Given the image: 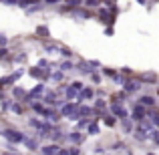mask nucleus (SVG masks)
Wrapping results in <instances>:
<instances>
[{
	"mask_svg": "<svg viewBox=\"0 0 159 155\" xmlns=\"http://www.w3.org/2000/svg\"><path fill=\"white\" fill-rule=\"evenodd\" d=\"M58 52H61L65 58H70V57H73V51H70V48H66V47H58Z\"/></svg>",
	"mask_w": 159,
	"mask_h": 155,
	"instance_id": "29",
	"label": "nucleus"
},
{
	"mask_svg": "<svg viewBox=\"0 0 159 155\" xmlns=\"http://www.w3.org/2000/svg\"><path fill=\"white\" fill-rule=\"evenodd\" d=\"M75 69H77L79 73H83V75H91V73H93L87 61H79V62H75Z\"/></svg>",
	"mask_w": 159,
	"mask_h": 155,
	"instance_id": "14",
	"label": "nucleus"
},
{
	"mask_svg": "<svg viewBox=\"0 0 159 155\" xmlns=\"http://www.w3.org/2000/svg\"><path fill=\"white\" fill-rule=\"evenodd\" d=\"M8 54H10V51H8L6 47H0V61H2V58H6Z\"/></svg>",
	"mask_w": 159,
	"mask_h": 155,
	"instance_id": "38",
	"label": "nucleus"
},
{
	"mask_svg": "<svg viewBox=\"0 0 159 155\" xmlns=\"http://www.w3.org/2000/svg\"><path fill=\"white\" fill-rule=\"evenodd\" d=\"M103 75H105V77H109V79H113L117 75V71L115 69H109V66H105V69H103Z\"/></svg>",
	"mask_w": 159,
	"mask_h": 155,
	"instance_id": "33",
	"label": "nucleus"
},
{
	"mask_svg": "<svg viewBox=\"0 0 159 155\" xmlns=\"http://www.w3.org/2000/svg\"><path fill=\"white\" fill-rule=\"evenodd\" d=\"M95 97V91L91 89V87H83L81 91H79V97H77V103L81 105L83 101H91V99Z\"/></svg>",
	"mask_w": 159,
	"mask_h": 155,
	"instance_id": "7",
	"label": "nucleus"
},
{
	"mask_svg": "<svg viewBox=\"0 0 159 155\" xmlns=\"http://www.w3.org/2000/svg\"><path fill=\"white\" fill-rule=\"evenodd\" d=\"M77 97H79V91L75 89V87H70V85H66V89H65V101H77Z\"/></svg>",
	"mask_w": 159,
	"mask_h": 155,
	"instance_id": "13",
	"label": "nucleus"
},
{
	"mask_svg": "<svg viewBox=\"0 0 159 155\" xmlns=\"http://www.w3.org/2000/svg\"><path fill=\"white\" fill-rule=\"evenodd\" d=\"M39 66H40V69H48L51 65H48V61H44V58H40V61H39Z\"/></svg>",
	"mask_w": 159,
	"mask_h": 155,
	"instance_id": "42",
	"label": "nucleus"
},
{
	"mask_svg": "<svg viewBox=\"0 0 159 155\" xmlns=\"http://www.w3.org/2000/svg\"><path fill=\"white\" fill-rule=\"evenodd\" d=\"M40 101L47 105V107H54V103H57V95H54L52 91H47V89H44V93H43V97H40Z\"/></svg>",
	"mask_w": 159,
	"mask_h": 155,
	"instance_id": "9",
	"label": "nucleus"
},
{
	"mask_svg": "<svg viewBox=\"0 0 159 155\" xmlns=\"http://www.w3.org/2000/svg\"><path fill=\"white\" fill-rule=\"evenodd\" d=\"M97 14H99V20L105 22V24H113V22H115V18H117V14H113L107 6L105 8H97Z\"/></svg>",
	"mask_w": 159,
	"mask_h": 155,
	"instance_id": "6",
	"label": "nucleus"
},
{
	"mask_svg": "<svg viewBox=\"0 0 159 155\" xmlns=\"http://www.w3.org/2000/svg\"><path fill=\"white\" fill-rule=\"evenodd\" d=\"M0 135H2L8 143H12V145L22 143V139H24V133L22 131H18V129H10V127H8V129H2V131H0Z\"/></svg>",
	"mask_w": 159,
	"mask_h": 155,
	"instance_id": "1",
	"label": "nucleus"
},
{
	"mask_svg": "<svg viewBox=\"0 0 159 155\" xmlns=\"http://www.w3.org/2000/svg\"><path fill=\"white\" fill-rule=\"evenodd\" d=\"M141 83H147V85H153V83H157V77L153 73H143L141 75Z\"/></svg>",
	"mask_w": 159,
	"mask_h": 155,
	"instance_id": "21",
	"label": "nucleus"
},
{
	"mask_svg": "<svg viewBox=\"0 0 159 155\" xmlns=\"http://www.w3.org/2000/svg\"><path fill=\"white\" fill-rule=\"evenodd\" d=\"M109 113L115 115L117 119H127L129 117V111L125 105H119V103H109Z\"/></svg>",
	"mask_w": 159,
	"mask_h": 155,
	"instance_id": "3",
	"label": "nucleus"
},
{
	"mask_svg": "<svg viewBox=\"0 0 159 155\" xmlns=\"http://www.w3.org/2000/svg\"><path fill=\"white\" fill-rule=\"evenodd\" d=\"M22 143H24V147H26L28 151H36V149H39V141H36V139H30V137H26V135H24Z\"/></svg>",
	"mask_w": 159,
	"mask_h": 155,
	"instance_id": "15",
	"label": "nucleus"
},
{
	"mask_svg": "<svg viewBox=\"0 0 159 155\" xmlns=\"http://www.w3.org/2000/svg\"><path fill=\"white\" fill-rule=\"evenodd\" d=\"M101 4H103V0H83V6L85 8H89V10H97V8H101Z\"/></svg>",
	"mask_w": 159,
	"mask_h": 155,
	"instance_id": "18",
	"label": "nucleus"
},
{
	"mask_svg": "<svg viewBox=\"0 0 159 155\" xmlns=\"http://www.w3.org/2000/svg\"><path fill=\"white\" fill-rule=\"evenodd\" d=\"M12 101H24V97H26V91L22 89V87H14L12 89Z\"/></svg>",
	"mask_w": 159,
	"mask_h": 155,
	"instance_id": "17",
	"label": "nucleus"
},
{
	"mask_svg": "<svg viewBox=\"0 0 159 155\" xmlns=\"http://www.w3.org/2000/svg\"><path fill=\"white\" fill-rule=\"evenodd\" d=\"M77 109H79V103H77V101H75V103H73V101H65V103L61 105V111H58V115H61V117H66V119H69V117L73 115Z\"/></svg>",
	"mask_w": 159,
	"mask_h": 155,
	"instance_id": "5",
	"label": "nucleus"
},
{
	"mask_svg": "<svg viewBox=\"0 0 159 155\" xmlns=\"http://www.w3.org/2000/svg\"><path fill=\"white\" fill-rule=\"evenodd\" d=\"M57 155H70V153H69V149L61 147V149H58V153H57Z\"/></svg>",
	"mask_w": 159,
	"mask_h": 155,
	"instance_id": "45",
	"label": "nucleus"
},
{
	"mask_svg": "<svg viewBox=\"0 0 159 155\" xmlns=\"http://www.w3.org/2000/svg\"><path fill=\"white\" fill-rule=\"evenodd\" d=\"M58 69H61L62 73H69V71H73V69H75V62H73V61H69V58H65V61H61Z\"/></svg>",
	"mask_w": 159,
	"mask_h": 155,
	"instance_id": "20",
	"label": "nucleus"
},
{
	"mask_svg": "<svg viewBox=\"0 0 159 155\" xmlns=\"http://www.w3.org/2000/svg\"><path fill=\"white\" fill-rule=\"evenodd\" d=\"M111 149H113V151H119V149H125V143L117 141V143H113V145H111Z\"/></svg>",
	"mask_w": 159,
	"mask_h": 155,
	"instance_id": "37",
	"label": "nucleus"
},
{
	"mask_svg": "<svg viewBox=\"0 0 159 155\" xmlns=\"http://www.w3.org/2000/svg\"><path fill=\"white\" fill-rule=\"evenodd\" d=\"M70 87H75V89H77V91H81V89H83V87H85V85H83L81 81H73V83H70Z\"/></svg>",
	"mask_w": 159,
	"mask_h": 155,
	"instance_id": "40",
	"label": "nucleus"
},
{
	"mask_svg": "<svg viewBox=\"0 0 159 155\" xmlns=\"http://www.w3.org/2000/svg\"><path fill=\"white\" fill-rule=\"evenodd\" d=\"M113 32H115V28H113V24H111V26H107V28H105V34H107V36H113Z\"/></svg>",
	"mask_w": 159,
	"mask_h": 155,
	"instance_id": "43",
	"label": "nucleus"
},
{
	"mask_svg": "<svg viewBox=\"0 0 159 155\" xmlns=\"http://www.w3.org/2000/svg\"><path fill=\"white\" fill-rule=\"evenodd\" d=\"M139 103L143 105V107H147V109L155 107V99H153L151 95H141V97H139Z\"/></svg>",
	"mask_w": 159,
	"mask_h": 155,
	"instance_id": "16",
	"label": "nucleus"
},
{
	"mask_svg": "<svg viewBox=\"0 0 159 155\" xmlns=\"http://www.w3.org/2000/svg\"><path fill=\"white\" fill-rule=\"evenodd\" d=\"M66 2V6H70L75 10V8H79V6H83V0H65Z\"/></svg>",
	"mask_w": 159,
	"mask_h": 155,
	"instance_id": "30",
	"label": "nucleus"
},
{
	"mask_svg": "<svg viewBox=\"0 0 159 155\" xmlns=\"http://www.w3.org/2000/svg\"><path fill=\"white\" fill-rule=\"evenodd\" d=\"M121 129H123L125 135H131V133H135V123H133L131 119H121Z\"/></svg>",
	"mask_w": 159,
	"mask_h": 155,
	"instance_id": "10",
	"label": "nucleus"
},
{
	"mask_svg": "<svg viewBox=\"0 0 159 155\" xmlns=\"http://www.w3.org/2000/svg\"><path fill=\"white\" fill-rule=\"evenodd\" d=\"M157 83H159V81H157Z\"/></svg>",
	"mask_w": 159,
	"mask_h": 155,
	"instance_id": "48",
	"label": "nucleus"
},
{
	"mask_svg": "<svg viewBox=\"0 0 159 155\" xmlns=\"http://www.w3.org/2000/svg\"><path fill=\"white\" fill-rule=\"evenodd\" d=\"M77 115H79V119H87V117L93 115V107L81 103V105H79V109H77Z\"/></svg>",
	"mask_w": 159,
	"mask_h": 155,
	"instance_id": "12",
	"label": "nucleus"
},
{
	"mask_svg": "<svg viewBox=\"0 0 159 155\" xmlns=\"http://www.w3.org/2000/svg\"><path fill=\"white\" fill-rule=\"evenodd\" d=\"M58 2H62V0H43V4H44V6H57Z\"/></svg>",
	"mask_w": 159,
	"mask_h": 155,
	"instance_id": "39",
	"label": "nucleus"
},
{
	"mask_svg": "<svg viewBox=\"0 0 159 155\" xmlns=\"http://www.w3.org/2000/svg\"><path fill=\"white\" fill-rule=\"evenodd\" d=\"M44 52H47V54L58 52V44H54V43H48V44H44Z\"/></svg>",
	"mask_w": 159,
	"mask_h": 155,
	"instance_id": "27",
	"label": "nucleus"
},
{
	"mask_svg": "<svg viewBox=\"0 0 159 155\" xmlns=\"http://www.w3.org/2000/svg\"><path fill=\"white\" fill-rule=\"evenodd\" d=\"M8 111L12 113V115H22V107H20V103H10V107H8Z\"/></svg>",
	"mask_w": 159,
	"mask_h": 155,
	"instance_id": "24",
	"label": "nucleus"
},
{
	"mask_svg": "<svg viewBox=\"0 0 159 155\" xmlns=\"http://www.w3.org/2000/svg\"><path fill=\"white\" fill-rule=\"evenodd\" d=\"M6 43H8V39L4 34H0V47H6Z\"/></svg>",
	"mask_w": 159,
	"mask_h": 155,
	"instance_id": "44",
	"label": "nucleus"
},
{
	"mask_svg": "<svg viewBox=\"0 0 159 155\" xmlns=\"http://www.w3.org/2000/svg\"><path fill=\"white\" fill-rule=\"evenodd\" d=\"M36 34L39 36H47L48 39V28L47 26H36Z\"/></svg>",
	"mask_w": 159,
	"mask_h": 155,
	"instance_id": "32",
	"label": "nucleus"
},
{
	"mask_svg": "<svg viewBox=\"0 0 159 155\" xmlns=\"http://www.w3.org/2000/svg\"><path fill=\"white\" fill-rule=\"evenodd\" d=\"M107 107H109V103L105 101V99H97V101H95V107H93V109H97V111L105 113V111H107Z\"/></svg>",
	"mask_w": 159,
	"mask_h": 155,
	"instance_id": "23",
	"label": "nucleus"
},
{
	"mask_svg": "<svg viewBox=\"0 0 159 155\" xmlns=\"http://www.w3.org/2000/svg\"><path fill=\"white\" fill-rule=\"evenodd\" d=\"M24 58H26V52H18V54L14 57V61H16V62H20V61H24Z\"/></svg>",
	"mask_w": 159,
	"mask_h": 155,
	"instance_id": "41",
	"label": "nucleus"
},
{
	"mask_svg": "<svg viewBox=\"0 0 159 155\" xmlns=\"http://www.w3.org/2000/svg\"><path fill=\"white\" fill-rule=\"evenodd\" d=\"M39 2H43V0H18V2H16V6L28 8V6H32V4H39Z\"/></svg>",
	"mask_w": 159,
	"mask_h": 155,
	"instance_id": "25",
	"label": "nucleus"
},
{
	"mask_svg": "<svg viewBox=\"0 0 159 155\" xmlns=\"http://www.w3.org/2000/svg\"><path fill=\"white\" fill-rule=\"evenodd\" d=\"M65 75H66V73H62V71L58 69V71H54V73L51 75V79H52L54 83H61V81H65Z\"/></svg>",
	"mask_w": 159,
	"mask_h": 155,
	"instance_id": "26",
	"label": "nucleus"
},
{
	"mask_svg": "<svg viewBox=\"0 0 159 155\" xmlns=\"http://www.w3.org/2000/svg\"><path fill=\"white\" fill-rule=\"evenodd\" d=\"M113 81H115V85H123V83H125V77H123V75H119V73H117L115 77H113Z\"/></svg>",
	"mask_w": 159,
	"mask_h": 155,
	"instance_id": "35",
	"label": "nucleus"
},
{
	"mask_svg": "<svg viewBox=\"0 0 159 155\" xmlns=\"http://www.w3.org/2000/svg\"><path fill=\"white\" fill-rule=\"evenodd\" d=\"M87 125H89V121H87V119H79L77 125H75V131H81V129H85Z\"/></svg>",
	"mask_w": 159,
	"mask_h": 155,
	"instance_id": "31",
	"label": "nucleus"
},
{
	"mask_svg": "<svg viewBox=\"0 0 159 155\" xmlns=\"http://www.w3.org/2000/svg\"><path fill=\"white\" fill-rule=\"evenodd\" d=\"M91 81H93L95 85H101V75H99V73H95V71H93V73H91Z\"/></svg>",
	"mask_w": 159,
	"mask_h": 155,
	"instance_id": "34",
	"label": "nucleus"
},
{
	"mask_svg": "<svg viewBox=\"0 0 159 155\" xmlns=\"http://www.w3.org/2000/svg\"><path fill=\"white\" fill-rule=\"evenodd\" d=\"M66 139H69L73 145H81L83 141H85V135H83L81 131H75V129H73L70 133H66Z\"/></svg>",
	"mask_w": 159,
	"mask_h": 155,
	"instance_id": "8",
	"label": "nucleus"
},
{
	"mask_svg": "<svg viewBox=\"0 0 159 155\" xmlns=\"http://www.w3.org/2000/svg\"><path fill=\"white\" fill-rule=\"evenodd\" d=\"M69 153H70V155H81V147H79V145H70Z\"/></svg>",
	"mask_w": 159,
	"mask_h": 155,
	"instance_id": "36",
	"label": "nucleus"
},
{
	"mask_svg": "<svg viewBox=\"0 0 159 155\" xmlns=\"http://www.w3.org/2000/svg\"><path fill=\"white\" fill-rule=\"evenodd\" d=\"M2 99H4V97H2V93H0V101H2Z\"/></svg>",
	"mask_w": 159,
	"mask_h": 155,
	"instance_id": "47",
	"label": "nucleus"
},
{
	"mask_svg": "<svg viewBox=\"0 0 159 155\" xmlns=\"http://www.w3.org/2000/svg\"><path fill=\"white\" fill-rule=\"evenodd\" d=\"M0 2H2V4H8V6H12V4H16L18 0H0Z\"/></svg>",
	"mask_w": 159,
	"mask_h": 155,
	"instance_id": "46",
	"label": "nucleus"
},
{
	"mask_svg": "<svg viewBox=\"0 0 159 155\" xmlns=\"http://www.w3.org/2000/svg\"><path fill=\"white\" fill-rule=\"evenodd\" d=\"M28 125H30L32 129H36V131H40V127H43V121H39V119H34V117H32V119H28Z\"/></svg>",
	"mask_w": 159,
	"mask_h": 155,
	"instance_id": "28",
	"label": "nucleus"
},
{
	"mask_svg": "<svg viewBox=\"0 0 159 155\" xmlns=\"http://www.w3.org/2000/svg\"><path fill=\"white\" fill-rule=\"evenodd\" d=\"M99 129L101 127H99L97 121H89V125H87V133H89V135H99V133H101Z\"/></svg>",
	"mask_w": 159,
	"mask_h": 155,
	"instance_id": "19",
	"label": "nucleus"
},
{
	"mask_svg": "<svg viewBox=\"0 0 159 155\" xmlns=\"http://www.w3.org/2000/svg\"><path fill=\"white\" fill-rule=\"evenodd\" d=\"M141 85H143V83H141L139 79H125V83L121 87H123V91L127 95H133V93H137V91L141 89Z\"/></svg>",
	"mask_w": 159,
	"mask_h": 155,
	"instance_id": "4",
	"label": "nucleus"
},
{
	"mask_svg": "<svg viewBox=\"0 0 159 155\" xmlns=\"http://www.w3.org/2000/svg\"><path fill=\"white\" fill-rule=\"evenodd\" d=\"M145 117H147V107H143L141 103H135L133 105V111L129 113V119H131L133 123H141Z\"/></svg>",
	"mask_w": 159,
	"mask_h": 155,
	"instance_id": "2",
	"label": "nucleus"
},
{
	"mask_svg": "<svg viewBox=\"0 0 159 155\" xmlns=\"http://www.w3.org/2000/svg\"><path fill=\"white\" fill-rule=\"evenodd\" d=\"M58 149H61L58 143H48V145H43V147H40V153L43 155H57Z\"/></svg>",
	"mask_w": 159,
	"mask_h": 155,
	"instance_id": "11",
	"label": "nucleus"
},
{
	"mask_svg": "<svg viewBox=\"0 0 159 155\" xmlns=\"http://www.w3.org/2000/svg\"><path fill=\"white\" fill-rule=\"evenodd\" d=\"M103 121H105V125H107V127H115L117 117H115V115H111V113H105V115H103Z\"/></svg>",
	"mask_w": 159,
	"mask_h": 155,
	"instance_id": "22",
	"label": "nucleus"
}]
</instances>
